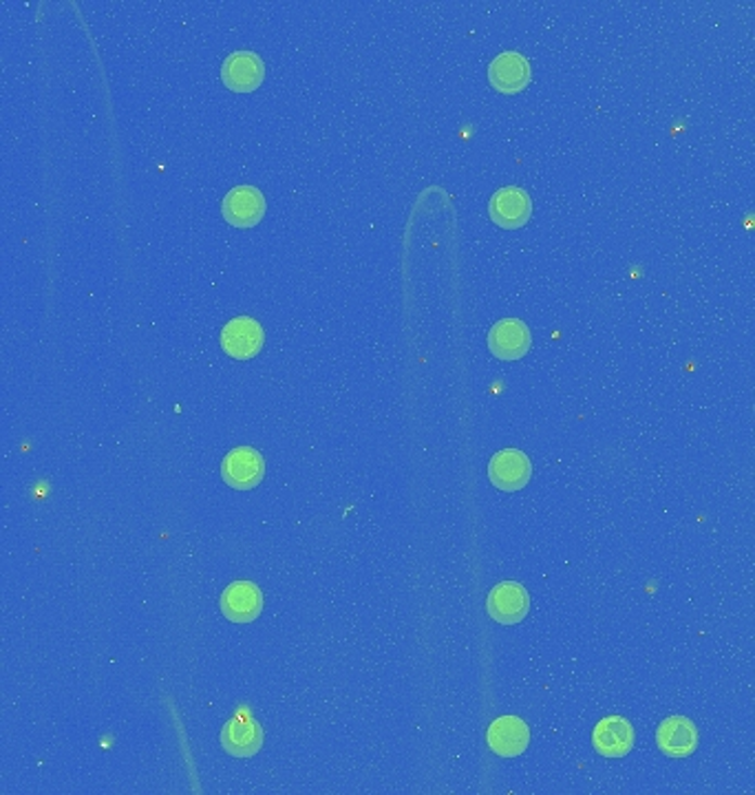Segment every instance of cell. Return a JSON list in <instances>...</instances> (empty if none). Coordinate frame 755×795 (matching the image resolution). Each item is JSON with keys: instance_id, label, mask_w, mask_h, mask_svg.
Returning <instances> with one entry per match:
<instances>
[{"instance_id": "6da1fadb", "label": "cell", "mask_w": 755, "mask_h": 795, "mask_svg": "<svg viewBox=\"0 0 755 795\" xmlns=\"http://www.w3.org/2000/svg\"><path fill=\"white\" fill-rule=\"evenodd\" d=\"M486 610L492 621L501 626H515L526 619L530 610L528 590L517 581H501L490 590Z\"/></svg>"}, {"instance_id": "5b68a950", "label": "cell", "mask_w": 755, "mask_h": 795, "mask_svg": "<svg viewBox=\"0 0 755 795\" xmlns=\"http://www.w3.org/2000/svg\"><path fill=\"white\" fill-rule=\"evenodd\" d=\"M221 613L232 624L255 621L264 610V594L257 584L234 581L221 594Z\"/></svg>"}, {"instance_id": "7c38bea8", "label": "cell", "mask_w": 755, "mask_h": 795, "mask_svg": "<svg viewBox=\"0 0 755 795\" xmlns=\"http://www.w3.org/2000/svg\"><path fill=\"white\" fill-rule=\"evenodd\" d=\"M221 347L236 360L255 358L264 347V330L249 317H236L221 330Z\"/></svg>"}, {"instance_id": "30bf717a", "label": "cell", "mask_w": 755, "mask_h": 795, "mask_svg": "<svg viewBox=\"0 0 755 795\" xmlns=\"http://www.w3.org/2000/svg\"><path fill=\"white\" fill-rule=\"evenodd\" d=\"M221 747L234 758H249L264 747V729L252 716H234L221 729Z\"/></svg>"}, {"instance_id": "3957f363", "label": "cell", "mask_w": 755, "mask_h": 795, "mask_svg": "<svg viewBox=\"0 0 755 795\" xmlns=\"http://www.w3.org/2000/svg\"><path fill=\"white\" fill-rule=\"evenodd\" d=\"M488 477L499 491H520L533 477V464L520 449H503L492 456L488 464Z\"/></svg>"}, {"instance_id": "277c9868", "label": "cell", "mask_w": 755, "mask_h": 795, "mask_svg": "<svg viewBox=\"0 0 755 795\" xmlns=\"http://www.w3.org/2000/svg\"><path fill=\"white\" fill-rule=\"evenodd\" d=\"M266 76L264 60L255 51L230 53L221 65V80L236 93H249L261 87Z\"/></svg>"}, {"instance_id": "52a82bcc", "label": "cell", "mask_w": 755, "mask_h": 795, "mask_svg": "<svg viewBox=\"0 0 755 795\" xmlns=\"http://www.w3.org/2000/svg\"><path fill=\"white\" fill-rule=\"evenodd\" d=\"M592 745L605 758H623L635 747V727L623 716H605L592 731Z\"/></svg>"}, {"instance_id": "7a4b0ae2", "label": "cell", "mask_w": 755, "mask_h": 795, "mask_svg": "<svg viewBox=\"0 0 755 795\" xmlns=\"http://www.w3.org/2000/svg\"><path fill=\"white\" fill-rule=\"evenodd\" d=\"M264 473H266L264 458L252 447H236L221 462L223 482L236 488V491H247V488L259 486Z\"/></svg>"}, {"instance_id": "9c48e42d", "label": "cell", "mask_w": 755, "mask_h": 795, "mask_svg": "<svg viewBox=\"0 0 755 795\" xmlns=\"http://www.w3.org/2000/svg\"><path fill=\"white\" fill-rule=\"evenodd\" d=\"M490 219L501 228H522L533 215V202L528 193L520 187H503L499 189L488 204Z\"/></svg>"}, {"instance_id": "ba28073f", "label": "cell", "mask_w": 755, "mask_h": 795, "mask_svg": "<svg viewBox=\"0 0 755 795\" xmlns=\"http://www.w3.org/2000/svg\"><path fill=\"white\" fill-rule=\"evenodd\" d=\"M221 213L228 223L236 228H252L266 215V197L255 187H236L223 197Z\"/></svg>"}, {"instance_id": "4fadbf2b", "label": "cell", "mask_w": 755, "mask_h": 795, "mask_svg": "<svg viewBox=\"0 0 755 795\" xmlns=\"http://www.w3.org/2000/svg\"><path fill=\"white\" fill-rule=\"evenodd\" d=\"M533 343L530 330L520 319H503L492 325L488 334V347L492 356L501 360H520L528 354Z\"/></svg>"}, {"instance_id": "5bb4252c", "label": "cell", "mask_w": 755, "mask_h": 795, "mask_svg": "<svg viewBox=\"0 0 755 795\" xmlns=\"http://www.w3.org/2000/svg\"><path fill=\"white\" fill-rule=\"evenodd\" d=\"M488 80L501 93H520L530 82L528 60L517 51H503L490 63Z\"/></svg>"}, {"instance_id": "8992f818", "label": "cell", "mask_w": 755, "mask_h": 795, "mask_svg": "<svg viewBox=\"0 0 755 795\" xmlns=\"http://www.w3.org/2000/svg\"><path fill=\"white\" fill-rule=\"evenodd\" d=\"M488 747L501 758H515L530 745V729L520 716H499L488 727Z\"/></svg>"}, {"instance_id": "8fae6325", "label": "cell", "mask_w": 755, "mask_h": 795, "mask_svg": "<svg viewBox=\"0 0 755 795\" xmlns=\"http://www.w3.org/2000/svg\"><path fill=\"white\" fill-rule=\"evenodd\" d=\"M656 745L669 758H687L699 747V729L684 716H669L658 725Z\"/></svg>"}]
</instances>
